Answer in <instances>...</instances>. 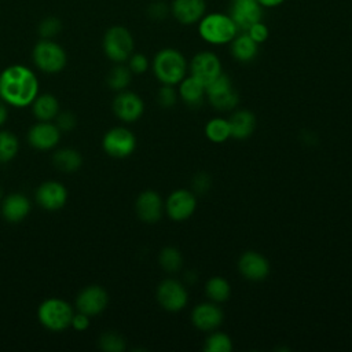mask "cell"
<instances>
[{
    "label": "cell",
    "mask_w": 352,
    "mask_h": 352,
    "mask_svg": "<svg viewBox=\"0 0 352 352\" xmlns=\"http://www.w3.org/2000/svg\"><path fill=\"white\" fill-rule=\"evenodd\" d=\"M38 81L34 73L22 65L6 67L0 74V96L10 104L22 107L37 96Z\"/></svg>",
    "instance_id": "1"
},
{
    "label": "cell",
    "mask_w": 352,
    "mask_h": 352,
    "mask_svg": "<svg viewBox=\"0 0 352 352\" xmlns=\"http://www.w3.org/2000/svg\"><path fill=\"white\" fill-rule=\"evenodd\" d=\"M198 33L201 38L213 45H223L231 43L239 33L232 18L223 12L205 14L198 23Z\"/></svg>",
    "instance_id": "2"
},
{
    "label": "cell",
    "mask_w": 352,
    "mask_h": 352,
    "mask_svg": "<svg viewBox=\"0 0 352 352\" xmlns=\"http://www.w3.org/2000/svg\"><path fill=\"white\" fill-rule=\"evenodd\" d=\"M153 72L162 84H179L186 77V58L175 48L160 50L153 59Z\"/></svg>",
    "instance_id": "3"
},
{
    "label": "cell",
    "mask_w": 352,
    "mask_h": 352,
    "mask_svg": "<svg viewBox=\"0 0 352 352\" xmlns=\"http://www.w3.org/2000/svg\"><path fill=\"white\" fill-rule=\"evenodd\" d=\"M103 51L116 63L128 60L133 52V37L131 32L121 25L109 28L103 36Z\"/></svg>",
    "instance_id": "4"
},
{
    "label": "cell",
    "mask_w": 352,
    "mask_h": 352,
    "mask_svg": "<svg viewBox=\"0 0 352 352\" xmlns=\"http://www.w3.org/2000/svg\"><path fill=\"white\" fill-rule=\"evenodd\" d=\"M40 323L52 331H62L70 326L73 318L72 307L60 298H48L38 307Z\"/></svg>",
    "instance_id": "5"
},
{
    "label": "cell",
    "mask_w": 352,
    "mask_h": 352,
    "mask_svg": "<svg viewBox=\"0 0 352 352\" xmlns=\"http://www.w3.org/2000/svg\"><path fill=\"white\" fill-rule=\"evenodd\" d=\"M32 58L34 65L45 73H58L66 65L65 50L52 38H41L33 48Z\"/></svg>",
    "instance_id": "6"
},
{
    "label": "cell",
    "mask_w": 352,
    "mask_h": 352,
    "mask_svg": "<svg viewBox=\"0 0 352 352\" xmlns=\"http://www.w3.org/2000/svg\"><path fill=\"white\" fill-rule=\"evenodd\" d=\"M205 94L208 95L210 104L220 111L232 110L239 100L238 92L232 88L230 77L224 73L205 87Z\"/></svg>",
    "instance_id": "7"
},
{
    "label": "cell",
    "mask_w": 352,
    "mask_h": 352,
    "mask_svg": "<svg viewBox=\"0 0 352 352\" xmlns=\"http://www.w3.org/2000/svg\"><path fill=\"white\" fill-rule=\"evenodd\" d=\"M102 146L110 157L125 158L133 153L136 147V138L129 129L116 126L106 132Z\"/></svg>",
    "instance_id": "8"
},
{
    "label": "cell",
    "mask_w": 352,
    "mask_h": 352,
    "mask_svg": "<svg viewBox=\"0 0 352 352\" xmlns=\"http://www.w3.org/2000/svg\"><path fill=\"white\" fill-rule=\"evenodd\" d=\"M155 296L160 305L169 312L182 311L188 301L186 287L176 279H164L158 285Z\"/></svg>",
    "instance_id": "9"
},
{
    "label": "cell",
    "mask_w": 352,
    "mask_h": 352,
    "mask_svg": "<svg viewBox=\"0 0 352 352\" xmlns=\"http://www.w3.org/2000/svg\"><path fill=\"white\" fill-rule=\"evenodd\" d=\"M191 76L201 81L205 87L216 80L221 72V62L212 51H201L194 55L190 63Z\"/></svg>",
    "instance_id": "10"
},
{
    "label": "cell",
    "mask_w": 352,
    "mask_h": 352,
    "mask_svg": "<svg viewBox=\"0 0 352 352\" xmlns=\"http://www.w3.org/2000/svg\"><path fill=\"white\" fill-rule=\"evenodd\" d=\"M228 15L235 22L238 32H248L252 25L261 21L263 6L257 0H232Z\"/></svg>",
    "instance_id": "11"
},
{
    "label": "cell",
    "mask_w": 352,
    "mask_h": 352,
    "mask_svg": "<svg viewBox=\"0 0 352 352\" xmlns=\"http://www.w3.org/2000/svg\"><path fill=\"white\" fill-rule=\"evenodd\" d=\"M197 208L195 195L188 190H175L165 202L166 214L173 221H183L187 220Z\"/></svg>",
    "instance_id": "12"
},
{
    "label": "cell",
    "mask_w": 352,
    "mask_h": 352,
    "mask_svg": "<svg viewBox=\"0 0 352 352\" xmlns=\"http://www.w3.org/2000/svg\"><path fill=\"white\" fill-rule=\"evenodd\" d=\"M109 302V296L107 292L98 285H91L84 287L77 298H76V305L77 309L88 316L98 315L104 311Z\"/></svg>",
    "instance_id": "13"
},
{
    "label": "cell",
    "mask_w": 352,
    "mask_h": 352,
    "mask_svg": "<svg viewBox=\"0 0 352 352\" xmlns=\"http://www.w3.org/2000/svg\"><path fill=\"white\" fill-rule=\"evenodd\" d=\"M113 110L120 120L133 122L143 114L144 104L139 95L131 91H120L113 100Z\"/></svg>",
    "instance_id": "14"
},
{
    "label": "cell",
    "mask_w": 352,
    "mask_h": 352,
    "mask_svg": "<svg viewBox=\"0 0 352 352\" xmlns=\"http://www.w3.org/2000/svg\"><path fill=\"white\" fill-rule=\"evenodd\" d=\"M238 270L243 278L257 282L267 278L270 272V263L263 254L248 250L239 257Z\"/></svg>",
    "instance_id": "15"
},
{
    "label": "cell",
    "mask_w": 352,
    "mask_h": 352,
    "mask_svg": "<svg viewBox=\"0 0 352 352\" xmlns=\"http://www.w3.org/2000/svg\"><path fill=\"white\" fill-rule=\"evenodd\" d=\"M67 199V191L65 186L59 182H45L38 186L36 191L37 204L47 210H58L60 209Z\"/></svg>",
    "instance_id": "16"
},
{
    "label": "cell",
    "mask_w": 352,
    "mask_h": 352,
    "mask_svg": "<svg viewBox=\"0 0 352 352\" xmlns=\"http://www.w3.org/2000/svg\"><path fill=\"white\" fill-rule=\"evenodd\" d=\"M135 209L142 221L151 224V223H157L161 219L164 204L158 192L153 190H146L140 192L139 197L136 198Z\"/></svg>",
    "instance_id": "17"
},
{
    "label": "cell",
    "mask_w": 352,
    "mask_h": 352,
    "mask_svg": "<svg viewBox=\"0 0 352 352\" xmlns=\"http://www.w3.org/2000/svg\"><path fill=\"white\" fill-rule=\"evenodd\" d=\"M170 12L182 25H192L201 21L206 12L205 0H173Z\"/></svg>",
    "instance_id": "18"
},
{
    "label": "cell",
    "mask_w": 352,
    "mask_h": 352,
    "mask_svg": "<svg viewBox=\"0 0 352 352\" xmlns=\"http://www.w3.org/2000/svg\"><path fill=\"white\" fill-rule=\"evenodd\" d=\"M191 322L202 331H213L223 322V311L214 302H201L192 309Z\"/></svg>",
    "instance_id": "19"
},
{
    "label": "cell",
    "mask_w": 352,
    "mask_h": 352,
    "mask_svg": "<svg viewBox=\"0 0 352 352\" xmlns=\"http://www.w3.org/2000/svg\"><path fill=\"white\" fill-rule=\"evenodd\" d=\"M60 138L59 128L50 121H40L34 124L28 133L29 143L38 150L52 148Z\"/></svg>",
    "instance_id": "20"
},
{
    "label": "cell",
    "mask_w": 352,
    "mask_h": 352,
    "mask_svg": "<svg viewBox=\"0 0 352 352\" xmlns=\"http://www.w3.org/2000/svg\"><path fill=\"white\" fill-rule=\"evenodd\" d=\"M30 210V202L23 194H11L1 204L3 217L10 223H19Z\"/></svg>",
    "instance_id": "21"
},
{
    "label": "cell",
    "mask_w": 352,
    "mask_h": 352,
    "mask_svg": "<svg viewBox=\"0 0 352 352\" xmlns=\"http://www.w3.org/2000/svg\"><path fill=\"white\" fill-rule=\"evenodd\" d=\"M231 136L235 139L249 138L256 128V117L249 110H238L228 120Z\"/></svg>",
    "instance_id": "22"
},
{
    "label": "cell",
    "mask_w": 352,
    "mask_h": 352,
    "mask_svg": "<svg viewBox=\"0 0 352 352\" xmlns=\"http://www.w3.org/2000/svg\"><path fill=\"white\" fill-rule=\"evenodd\" d=\"M231 55L239 62H250L258 52V44L246 33L241 32L231 41Z\"/></svg>",
    "instance_id": "23"
},
{
    "label": "cell",
    "mask_w": 352,
    "mask_h": 352,
    "mask_svg": "<svg viewBox=\"0 0 352 352\" xmlns=\"http://www.w3.org/2000/svg\"><path fill=\"white\" fill-rule=\"evenodd\" d=\"M179 94L182 96V99L188 104V106H198L202 102L204 94H205V85L198 81L195 77L190 76V77H184L180 82H179Z\"/></svg>",
    "instance_id": "24"
},
{
    "label": "cell",
    "mask_w": 352,
    "mask_h": 352,
    "mask_svg": "<svg viewBox=\"0 0 352 352\" xmlns=\"http://www.w3.org/2000/svg\"><path fill=\"white\" fill-rule=\"evenodd\" d=\"M32 103H33V113L36 118L40 121H51L58 116L59 103L56 98L51 94L36 96Z\"/></svg>",
    "instance_id": "25"
},
{
    "label": "cell",
    "mask_w": 352,
    "mask_h": 352,
    "mask_svg": "<svg viewBox=\"0 0 352 352\" xmlns=\"http://www.w3.org/2000/svg\"><path fill=\"white\" fill-rule=\"evenodd\" d=\"M52 161H54L55 168L62 170V172H74L82 164V158H81L80 153L74 148H60V150H58L54 154Z\"/></svg>",
    "instance_id": "26"
},
{
    "label": "cell",
    "mask_w": 352,
    "mask_h": 352,
    "mask_svg": "<svg viewBox=\"0 0 352 352\" xmlns=\"http://www.w3.org/2000/svg\"><path fill=\"white\" fill-rule=\"evenodd\" d=\"M205 135L213 143H223L231 136L228 120L216 117L208 121L205 125Z\"/></svg>",
    "instance_id": "27"
},
{
    "label": "cell",
    "mask_w": 352,
    "mask_h": 352,
    "mask_svg": "<svg viewBox=\"0 0 352 352\" xmlns=\"http://www.w3.org/2000/svg\"><path fill=\"white\" fill-rule=\"evenodd\" d=\"M206 296L213 301V302H223L228 300L231 294V286L227 279L223 276H213L206 282L205 286Z\"/></svg>",
    "instance_id": "28"
},
{
    "label": "cell",
    "mask_w": 352,
    "mask_h": 352,
    "mask_svg": "<svg viewBox=\"0 0 352 352\" xmlns=\"http://www.w3.org/2000/svg\"><path fill=\"white\" fill-rule=\"evenodd\" d=\"M131 70L129 67L124 66V65H117L114 66L106 78V82L109 85V88H111L113 91H124L129 82H131Z\"/></svg>",
    "instance_id": "29"
},
{
    "label": "cell",
    "mask_w": 352,
    "mask_h": 352,
    "mask_svg": "<svg viewBox=\"0 0 352 352\" xmlns=\"http://www.w3.org/2000/svg\"><path fill=\"white\" fill-rule=\"evenodd\" d=\"M160 265L166 271V272H177L182 268L183 264V257L182 253L173 248V246H166L160 252Z\"/></svg>",
    "instance_id": "30"
},
{
    "label": "cell",
    "mask_w": 352,
    "mask_h": 352,
    "mask_svg": "<svg viewBox=\"0 0 352 352\" xmlns=\"http://www.w3.org/2000/svg\"><path fill=\"white\" fill-rule=\"evenodd\" d=\"M19 144L14 133L8 131L0 132V162L11 161L18 153Z\"/></svg>",
    "instance_id": "31"
},
{
    "label": "cell",
    "mask_w": 352,
    "mask_h": 352,
    "mask_svg": "<svg viewBox=\"0 0 352 352\" xmlns=\"http://www.w3.org/2000/svg\"><path fill=\"white\" fill-rule=\"evenodd\" d=\"M204 349L206 352H231L232 341L226 333L213 331L206 338Z\"/></svg>",
    "instance_id": "32"
},
{
    "label": "cell",
    "mask_w": 352,
    "mask_h": 352,
    "mask_svg": "<svg viewBox=\"0 0 352 352\" xmlns=\"http://www.w3.org/2000/svg\"><path fill=\"white\" fill-rule=\"evenodd\" d=\"M99 346L106 352H122L125 349V340L116 331H106L99 337Z\"/></svg>",
    "instance_id": "33"
},
{
    "label": "cell",
    "mask_w": 352,
    "mask_h": 352,
    "mask_svg": "<svg viewBox=\"0 0 352 352\" xmlns=\"http://www.w3.org/2000/svg\"><path fill=\"white\" fill-rule=\"evenodd\" d=\"M62 30V21L58 16H47L38 23L37 32L41 38H54Z\"/></svg>",
    "instance_id": "34"
},
{
    "label": "cell",
    "mask_w": 352,
    "mask_h": 352,
    "mask_svg": "<svg viewBox=\"0 0 352 352\" xmlns=\"http://www.w3.org/2000/svg\"><path fill=\"white\" fill-rule=\"evenodd\" d=\"M158 103L162 106V107H170L176 103V99H177V95H176V91L173 89V85H169V84H164L160 91H158Z\"/></svg>",
    "instance_id": "35"
},
{
    "label": "cell",
    "mask_w": 352,
    "mask_h": 352,
    "mask_svg": "<svg viewBox=\"0 0 352 352\" xmlns=\"http://www.w3.org/2000/svg\"><path fill=\"white\" fill-rule=\"evenodd\" d=\"M128 67L132 73L142 74L148 69V59L143 54H132L128 58Z\"/></svg>",
    "instance_id": "36"
},
{
    "label": "cell",
    "mask_w": 352,
    "mask_h": 352,
    "mask_svg": "<svg viewBox=\"0 0 352 352\" xmlns=\"http://www.w3.org/2000/svg\"><path fill=\"white\" fill-rule=\"evenodd\" d=\"M257 44H261L264 43L267 38H268V34H270V30L267 28V25L263 22V21H258L256 22L254 25H252L248 32H246Z\"/></svg>",
    "instance_id": "37"
},
{
    "label": "cell",
    "mask_w": 352,
    "mask_h": 352,
    "mask_svg": "<svg viewBox=\"0 0 352 352\" xmlns=\"http://www.w3.org/2000/svg\"><path fill=\"white\" fill-rule=\"evenodd\" d=\"M169 11H170V7H168L166 3H164V1H154V3H151L148 6L147 14H148L150 18L160 21V19L166 18Z\"/></svg>",
    "instance_id": "38"
},
{
    "label": "cell",
    "mask_w": 352,
    "mask_h": 352,
    "mask_svg": "<svg viewBox=\"0 0 352 352\" xmlns=\"http://www.w3.org/2000/svg\"><path fill=\"white\" fill-rule=\"evenodd\" d=\"M77 124V120L74 117L73 113L70 111H63L60 114H58L56 117V126L59 128V131H72Z\"/></svg>",
    "instance_id": "39"
},
{
    "label": "cell",
    "mask_w": 352,
    "mask_h": 352,
    "mask_svg": "<svg viewBox=\"0 0 352 352\" xmlns=\"http://www.w3.org/2000/svg\"><path fill=\"white\" fill-rule=\"evenodd\" d=\"M210 187V177L209 175L201 172V173H197L192 179V188L198 192H205L206 190H209Z\"/></svg>",
    "instance_id": "40"
},
{
    "label": "cell",
    "mask_w": 352,
    "mask_h": 352,
    "mask_svg": "<svg viewBox=\"0 0 352 352\" xmlns=\"http://www.w3.org/2000/svg\"><path fill=\"white\" fill-rule=\"evenodd\" d=\"M70 326L78 331H84L89 326V316L78 311V314H73Z\"/></svg>",
    "instance_id": "41"
},
{
    "label": "cell",
    "mask_w": 352,
    "mask_h": 352,
    "mask_svg": "<svg viewBox=\"0 0 352 352\" xmlns=\"http://www.w3.org/2000/svg\"><path fill=\"white\" fill-rule=\"evenodd\" d=\"M263 7H267V8H274V7H278L280 6L282 3H285V0H257Z\"/></svg>",
    "instance_id": "42"
},
{
    "label": "cell",
    "mask_w": 352,
    "mask_h": 352,
    "mask_svg": "<svg viewBox=\"0 0 352 352\" xmlns=\"http://www.w3.org/2000/svg\"><path fill=\"white\" fill-rule=\"evenodd\" d=\"M7 116H8V113H7V109H6V106L0 102V125H3L4 122H6V120H7Z\"/></svg>",
    "instance_id": "43"
},
{
    "label": "cell",
    "mask_w": 352,
    "mask_h": 352,
    "mask_svg": "<svg viewBox=\"0 0 352 352\" xmlns=\"http://www.w3.org/2000/svg\"><path fill=\"white\" fill-rule=\"evenodd\" d=\"M0 197H1V191H0Z\"/></svg>",
    "instance_id": "44"
}]
</instances>
